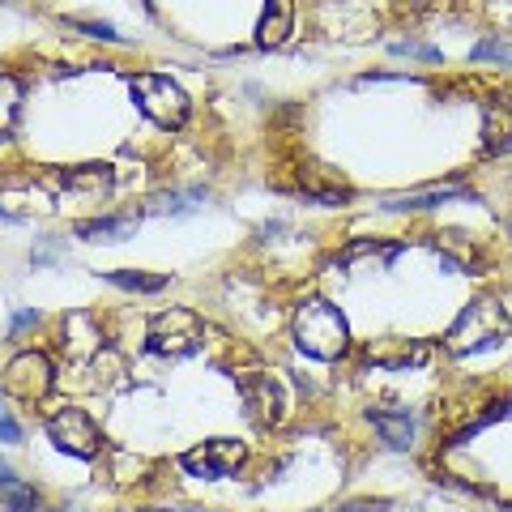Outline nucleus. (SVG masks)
Masks as SVG:
<instances>
[{
	"instance_id": "nucleus-1",
	"label": "nucleus",
	"mask_w": 512,
	"mask_h": 512,
	"mask_svg": "<svg viewBox=\"0 0 512 512\" xmlns=\"http://www.w3.org/2000/svg\"><path fill=\"white\" fill-rule=\"evenodd\" d=\"M295 342L308 359L338 363L350 350V325L329 299H303L295 308Z\"/></svg>"
},
{
	"instance_id": "nucleus-2",
	"label": "nucleus",
	"mask_w": 512,
	"mask_h": 512,
	"mask_svg": "<svg viewBox=\"0 0 512 512\" xmlns=\"http://www.w3.org/2000/svg\"><path fill=\"white\" fill-rule=\"evenodd\" d=\"M508 333H512V320L500 308V299L478 295V299H470L466 308H461V316L453 320V329L444 333V350L448 355H457V359H466V355H474V350L500 346Z\"/></svg>"
},
{
	"instance_id": "nucleus-3",
	"label": "nucleus",
	"mask_w": 512,
	"mask_h": 512,
	"mask_svg": "<svg viewBox=\"0 0 512 512\" xmlns=\"http://www.w3.org/2000/svg\"><path fill=\"white\" fill-rule=\"evenodd\" d=\"M128 90L141 107V116H150L158 128H184L192 116V103L180 82H171L163 73H133L128 77Z\"/></svg>"
},
{
	"instance_id": "nucleus-4",
	"label": "nucleus",
	"mask_w": 512,
	"mask_h": 512,
	"mask_svg": "<svg viewBox=\"0 0 512 512\" xmlns=\"http://www.w3.org/2000/svg\"><path fill=\"white\" fill-rule=\"evenodd\" d=\"M205 346V325L192 308H167L150 320L146 329V350L158 359H188Z\"/></svg>"
},
{
	"instance_id": "nucleus-5",
	"label": "nucleus",
	"mask_w": 512,
	"mask_h": 512,
	"mask_svg": "<svg viewBox=\"0 0 512 512\" xmlns=\"http://www.w3.org/2000/svg\"><path fill=\"white\" fill-rule=\"evenodd\" d=\"M47 436H52V444L60 448V453L82 457V461L99 457V448H103L99 423H94L86 410H77V406H64V410H56L52 419H47Z\"/></svg>"
},
{
	"instance_id": "nucleus-6",
	"label": "nucleus",
	"mask_w": 512,
	"mask_h": 512,
	"mask_svg": "<svg viewBox=\"0 0 512 512\" xmlns=\"http://www.w3.org/2000/svg\"><path fill=\"white\" fill-rule=\"evenodd\" d=\"M56 384V372H52V359L43 350H22L13 355L9 367H5V389L18 397V402H43Z\"/></svg>"
},
{
	"instance_id": "nucleus-7",
	"label": "nucleus",
	"mask_w": 512,
	"mask_h": 512,
	"mask_svg": "<svg viewBox=\"0 0 512 512\" xmlns=\"http://www.w3.org/2000/svg\"><path fill=\"white\" fill-rule=\"evenodd\" d=\"M248 448L231 440V436H218V440H205L197 448H188L180 457V466L192 474V478H231L239 466H244Z\"/></svg>"
},
{
	"instance_id": "nucleus-8",
	"label": "nucleus",
	"mask_w": 512,
	"mask_h": 512,
	"mask_svg": "<svg viewBox=\"0 0 512 512\" xmlns=\"http://www.w3.org/2000/svg\"><path fill=\"white\" fill-rule=\"evenodd\" d=\"M239 402H244L248 419L256 427H278L286 419V393H282V384L274 376H265V372L239 376Z\"/></svg>"
},
{
	"instance_id": "nucleus-9",
	"label": "nucleus",
	"mask_w": 512,
	"mask_h": 512,
	"mask_svg": "<svg viewBox=\"0 0 512 512\" xmlns=\"http://www.w3.org/2000/svg\"><path fill=\"white\" fill-rule=\"evenodd\" d=\"M60 192L69 201H86V205H99L107 192H111V167L107 163H86V167H69L60 171Z\"/></svg>"
},
{
	"instance_id": "nucleus-10",
	"label": "nucleus",
	"mask_w": 512,
	"mask_h": 512,
	"mask_svg": "<svg viewBox=\"0 0 512 512\" xmlns=\"http://www.w3.org/2000/svg\"><path fill=\"white\" fill-rule=\"evenodd\" d=\"M291 30H295V0H265L252 43L261 47V52H274V47H282L291 39Z\"/></svg>"
},
{
	"instance_id": "nucleus-11",
	"label": "nucleus",
	"mask_w": 512,
	"mask_h": 512,
	"mask_svg": "<svg viewBox=\"0 0 512 512\" xmlns=\"http://www.w3.org/2000/svg\"><path fill=\"white\" fill-rule=\"evenodd\" d=\"M512 150V94H495L483 111V154H508Z\"/></svg>"
},
{
	"instance_id": "nucleus-12",
	"label": "nucleus",
	"mask_w": 512,
	"mask_h": 512,
	"mask_svg": "<svg viewBox=\"0 0 512 512\" xmlns=\"http://www.w3.org/2000/svg\"><path fill=\"white\" fill-rule=\"evenodd\" d=\"M367 423H372L376 436L389 448H397V453H406V448H414V440H419V419H414L410 410H372Z\"/></svg>"
},
{
	"instance_id": "nucleus-13",
	"label": "nucleus",
	"mask_w": 512,
	"mask_h": 512,
	"mask_svg": "<svg viewBox=\"0 0 512 512\" xmlns=\"http://www.w3.org/2000/svg\"><path fill=\"white\" fill-rule=\"evenodd\" d=\"M367 359L384 367V372H410V367L431 359V346L427 342H372L367 346Z\"/></svg>"
},
{
	"instance_id": "nucleus-14",
	"label": "nucleus",
	"mask_w": 512,
	"mask_h": 512,
	"mask_svg": "<svg viewBox=\"0 0 512 512\" xmlns=\"http://www.w3.org/2000/svg\"><path fill=\"white\" fill-rule=\"evenodd\" d=\"M137 214H120V218H86V222H77V239H90V244H124L128 235L137 231Z\"/></svg>"
},
{
	"instance_id": "nucleus-15",
	"label": "nucleus",
	"mask_w": 512,
	"mask_h": 512,
	"mask_svg": "<svg viewBox=\"0 0 512 512\" xmlns=\"http://www.w3.org/2000/svg\"><path fill=\"white\" fill-rule=\"evenodd\" d=\"M474 197V192L466 184H436V188H427V192H410V197H397L389 201V210L393 214H410V210H436V205H448V201H466Z\"/></svg>"
},
{
	"instance_id": "nucleus-16",
	"label": "nucleus",
	"mask_w": 512,
	"mask_h": 512,
	"mask_svg": "<svg viewBox=\"0 0 512 512\" xmlns=\"http://www.w3.org/2000/svg\"><path fill=\"white\" fill-rule=\"evenodd\" d=\"M18 111H22V86L13 73H0V141H9L13 124H18Z\"/></svg>"
},
{
	"instance_id": "nucleus-17",
	"label": "nucleus",
	"mask_w": 512,
	"mask_h": 512,
	"mask_svg": "<svg viewBox=\"0 0 512 512\" xmlns=\"http://www.w3.org/2000/svg\"><path fill=\"white\" fill-rule=\"evenodd\" d=\"M440 239V252H444V261L457 269V274H474L478 269V248L470 244L466 235H436Z\"/></svg>"
},
{
	"instance_id": "nucleus-18",
	"label": "nucleus",
	"mask_w": 512,
	"mask_h": 512,
	"mask_svg": "<svg viewBox=\"0 0 512 512\" xmlns=\"http://www.w3.org/2000/svg\"><path fill=\"white\" fill-rule=\"evenodd\" d=\"M107 282L124 286V291H137V295H158L171 286V274H137V269H111Z\"/></svg>"
},
{
	"instance_id": "nucleus-19",
	"label": "nucleus",
	"mask_w": 512,
	"mask_h": 512,
	"mask_svg": "<svg viewBox=\"0 0 512 512\" xmlns=\"http://www.w3.org/2000/svg\"><path fill=\"white\" fill-rule=\"evenodd\" d=\"M0 504H5V512H39L43 500L39 491L22 483V478H9V483H0Z\"/></svg>"
},
{
	"instance_id": "nucleus-20",
	"label": "nucleus",
	"mask_w": 512,
	"mask_h": 512,
	"mask_svg": "<svg viewBox=\"0 0 512 512\" xmlns=\"http://www.w3.org/2000/svg\"><path fill=\"white\" fill-rule=\"evenodd\" d=\"M210 201V192L205 188H188V192H163V197H154V210H163V214H188V210H197V205Z\"/></svg>"
},
{
	"instance_id": "nucleus-21",
	"label": "nucleus",
	"mask_w": 512,
	"mask_h": 512,
	"mask_svg": "<svg viewBox=\"0 0 512 512\" xmlns=\"http://www.w3.org/2000/svg\"><path fill=\"white\" fill-rule=\"evenodd\" d=\"M512 410V402H495L487 414H483V419H474V423H466V427H461L457 431V436H448V448H461V444H466L470 436H478V431H483V427H491L495 419H504V414Z\"/></svg>"
},
{
	"instance_id": "nucleus-22",
	"label": "nucleus",
	"mask_w": 512,
	"mask_h": 512,
	"mask_svg": "<svg viewBox=\"0 0 512 512\" xmlns=\"http://www.w3.org/2000/svg\"><path fill=\"white\" fill-rule=\"evenodd\" d=\"M69 26H73V30H82L86 39H99V43H124V35H116V26H107V22H82V18H73Z\"/></svg>"
},
{
	"instance_id": "nucleus-23",
	"label": "nucleus",
	"mask_w": 512,
	"mask_h": 512,
	"mask_svg": "<svg viewBox=\"0 0 512 512\" xmlns=\"http://www.w3.org/2000/svg\"><path fill=\"white\" fill-rule=\"evenodd\" d=\"M393 56H410V60H427V64L444 60L440 47H423V43H397V47H393Z\"/></svg>"
},
{
	"instance_id": "nucleus-24",
	"label": "nucleus",
	"mask_w": 512,
	"mask_h": 512,
	"mask_svg": "<svg viewBox=\"0 0 512 512\" xmlns=\"http://www.w3.org/2000/svg\"><path fill=\"white\" fill-rule=\"evenodd\" d=\"M0 440H5V444H22V423L13 419V410L5 406V397H0Z\"/></svg>"
},
{
	"instance_id": "nucleus-25",
	"label": "nucleus",
	"mask_w": 512,
	"mask_h": 512,
	"mask_svg": "<svg viewBox=\"0 0 512 512\" xmlns=\"http://www.w3.org/2000/svg\"><path fill=\"white\" fill-rule=\"evenodd\" d=\"M474 60H500V64H512V43H478L474 47Z\"/></svg>"
},
{
	"instance_id": "nucleus-26",
	"label": "nucleus",
	"mask_w": 512,
	"mask_h": 512,
	"mask_svg": "<svg viewBox=\"0 0 512 512\" xmlns=\"http://www.w3.org/2000/svg\"><path fill=\"white\" fill-rule=\"evenodd\" d=\"M30 325H39V312H35V308H26V312L13 316V333H22V329H30Z\"/></svg>"
},
{
	"instance_id": "nucleus-27",
	"label": "nucleus",
	"mask_w": 512,
	"mask_h": 512,
	"mask_svg": "<svg viewBox=\"0 0 512 512\" xmlns=\"http://www.w3.org/2000/svg\"><path fill=\"white\" fill-rule=\"evenodd\" d=\"M9 478H18V474H13V470L5 466V461H0V483H9Z\"/></svg>"
},
{
	"instance_id": "nucleus-28",
	"label": "nucleus",
	"mask_w": 512,
	"mask_h": 512,
	"mask_svg": "<svg viewBox=\"0 0 512 512\" xmlns=\"http://www.w3.org/2000/svg\"><path fill=\"white\" fill-rule=\"evenodd\" d=\"M0 218H9V214H5V210H0Z\"/></svg>"
}]
</instances>
